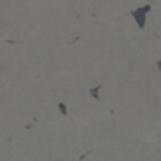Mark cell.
<instances>
[{
  "instance_id": "obj_2",
  "label": "cell",
  "mask_w": 161,
  "mask_h": 161,
  "mask_svg": "<svg viewBox=\"0 0 161 161\" xmlns=\"http://www.w3.org/2000/svg\"><path fill=\"white\" fill-rule=\"evenodd\" d=\"M100 89H102L100 86H98V87H95V89H92V90H90V95H93V97H95V98L98 100V98H100V97H98V90H100Z\"/></svg>"
},
{
  "instance_id": "obj_1",
  "label": "cell",
  "mask_w": 161,
  "mask_h": 161,
  "mask_svg": "<svg viewBox=\"0 0 161 161\" xmlns=\"http://www.w3.org/2000/svg\"><path fill=\"white\" fill-rule=\"evenodd\" d=\"M150 8H152V5H143V7H139V8H136L130 15H132V18L136 19V23H137V26L139 28H145V21H147V15L150 13Z\"/></svg>"
},
{
  "instance_id": "obj_3",
  "label": "cell",
  "mask_w": 161,
  "mask_h": 161,
  "mask_svg": "<svg viewBox=\"0 0 161 161\" xmlns=\"http://www.w3.org/2000/svg\"><path fill=\"white\" fill-rule=\"evenodd\" d=\"M156 68H158V71L161 73V60H159V61H156Z\"/></svg>"
}]
</instances>
